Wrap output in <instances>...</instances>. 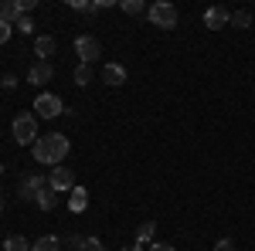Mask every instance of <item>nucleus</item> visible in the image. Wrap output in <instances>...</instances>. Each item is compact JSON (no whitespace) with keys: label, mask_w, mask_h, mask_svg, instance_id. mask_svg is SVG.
I'll use <instances>...</instances> for the list:
<instances>
[{"label":"nucleus","mask_w":255,"mask_h":251,"mask_svg":"<svg viewBox=\"0 0 255 251\" xmlns=\"http://www.w3.org/2000/svg\"><path fill=\"white\" fill-rule=\"evenodd\" d=\"M51 78H55L51 61H34L31 72H27V82H31V85H44V82H51Z\"/></svg>","instance_id":"8"},{"label":"nucleus","mask_w":255,"mask_h":251,"mask_svg":"<svg viewBox=\"0 0 255 251\" xmlns=\"http://www.w3.org/2000/svg\"><path fill=\"white\" fill-rule=\"evenodd\" d=\"M0 211H3V197H0Z\"/></svg>","instance_id":"31"},{"label":"nucleus","mask_w":255,"mask_h":251,"mask_svg":"<svg viewBox=\"0 0 255 251\" xmlns=\"http://www.w3.org/2000/svg\"><path fill=\"white\" fill-rule=\"evenodd\" d=\"M51 183H48V176H41V173H31L24 183H20V197L24 200H38V193L41 190H48Z\"/></svg>","instance_id":"7"},{"label":"nucleus","mask_w":255,"mask_h":251,"mask_svg":"<svg viewBox=\"0 0 255 251\" xmlns=\"http://www.w3.org/2000/svg\"><path fill=\"white\" fill-rule=\"evenodd\" d=\"M153 234H157V224L153 221H143L136 228V245H146V241H153Z\"/></svg>","instance_id":"15"},{"label":"nucleus","mask_w":255,"mask_h":251,"mask_svg":"<svg viewBox=\"0 0 255 251\" xmlns=\"http://www.w3.org/2000/svg\"><path fill=\"white\" fill-rule=\"evenodd\" d=\"M252 24V14L249 10H238V14H232V27H238V31H245Z\"/></svg>","instance_id":"18"},{"label":"nucleus","mask_w":255,"mask_h":251,"mask_svg":"<svg viewBox=\"0 0 255 251\" xmlns=\"http://www.w3.org/2000/svg\"><path fill=\"white\" fill-rule=\"evenodd\" d=\"M7 41H10V27H7V24H0V44H7Z\"/></svg>","instance_id":"28"},{"label":"nucleus","mask_w":255,"mask_h":251,"mask_svg":"<svg viewBox=\"0 0 255 251\" xmlns=\"http://www.w3.org/2000/svg\"><path fill=\"white\" fill-rule=\"evenodd\" d=\"M123 251H143V245H126Z\"/></svg>","instance_id":"30"},{"label":"nucleus","mask_w":255,"mask_h":251,"mask_svg":"<svg viewBox=\"0 0 255 251\" xmlns=\"http://www.w3.org/2000/svg\"><path fill=\"white\" fill-rule=\"evenodd\" d=\"M232 24V14L225 10V7H211L208 14H204V27H211V31H221V27H228Z\"/></svg>","instance_id":"9"},{"label":"nucleus","mask_w":255,"mask_h":251,"mask_svg":"<svg viewBox=\"0 0 255 251\" xmlns=\"http://www.w3.org/2000/svg\"><path fill=\"white\" fill-rule=\"evenodd\" d=\"M82 251H106V245H102L99 238H85V245H82Z\"/></svg>","instance_id":"22"},{"label":"nucleus","mask_w":255,"mask_h":251,"mask_svg":"<svg viewBox=\"0 0 255 251\" xmlns=\"http://www.w3.org/2000/svg\"><path fill=\"white\" fill-rule=\"evenodd\" d=\"M119 7H123V14H129V17H136V14H143V0H123Z\"/></svg>","instance_id":"20"},{"label":"nucleus","mask_w":255,"mask_h":251,"mask_svg":"<svg viewBox=\"0 0 255 251\" xmlns=\"http://www.w3.org/2000/svg\"><path fill=\"white\" fill-rule=\"evenodd\" d=\"M75 55L82 58V65H92V61L102 55V44H99L92 34H82V38L75 41Z\"/></svg>","instance_id":"5"},{"label":"nucleus","mask_w":255,"mask_h":251,"mask_svg":"<svg viewBox=\"0 0 255 251\" xmlns=\"http://www.w3.org/2000/svg\"><path fill=\"white\" fill-rule=\"evenodd\" d=\"M31 251H61V241L55 234H44V238H38V241L31 245Z\"/></svg>","instance_id":"14"},{"label":"nucleus","mask_w":255,"mask_h":251,"mask_svg":"<svg viewBox=\"0 0 255 251\" xmlns=\"http://www.w3.org/2000/svg\"><path fill=\"white\" fill-rule=\"evenodd\" d=\"M72 150V143H68V136L65 133H48V136H38V143L31 146V153H34V163H48L51 170L61 167V160L68 156Z\"/></svg>","instance_id":"1"},{"label":"nucleus","mask_w":255,"mask_h":251,"mask_svg":"<svg viewBox=\"0 0 255 251\" xmlns=\"http://www.w3.org/2000/svg\"><path fill=\"white\" fill-rule=\"evenodd\" d=\"M3 251H31V241L20 234H7L3 238Z\"/></svg>","instance_id":"13"},{"label":"nucleus","mask_w":255,"mask_h":251,"mask_svg":"<svg viewBox=\"0 0 255 251\" xmlns=\"http://www.w3.org/2000/svg\"><path fill=\"white\" fill-rule=\"evenodd\" d=\"M10 133H14V139H17L20 146H34V143H38V116H34V112H20V116H14Z\"/></svg>","instance_id":"2"},{"label":"nucleus","mask_w":255,"mask_h":251,"mask_svg":"<svg viewBox=\"0 0 255 251\" xmlns=\"http://www.w3.org/2000/svg\"><path fill=\"white\" fill-rule=\"evenodd\" d=\"M55 204H58V193L55 190H41L38 193V207L41 211H55Z\"/></svg>","instance_id":"17"},{"label":"nucleus","mask_w":255,"mask_h":251,"mask_svg":"<svg viewBox=\"0 0 255 251\" xmlns=\"http://www.w3.org/2000/svg\"><path fill=\"white\" fill-rule=\"evenodd\" d=\"M34 109H38V119H58L65 112V105H61L58 95H51V92H44V95L34 98Z\"/></svg>","instance_id":"4"},{"label":"nucleus","mask_w":255,"mask_h":251,"mask_svg":"<svg viewBox=\"0 0 255 251\" xmlns=\"http://www.w3.org/2000/svg\"><path fill=\"white\" fill-rule=\"evenodd\" d=\"M146 17H150L153 27L170 31V27H177V7H174V3H167V0H157V3L146 10Z\"/></svg>","instance_id":"3"},{"label":"nucleus","mask_w":255,"mask_h":251,"mask_svg":"<svg viewBox=\"0 0 255 251\" xmlns=\"http://www.w3.org/2000/svg\"><path fill=\"white\" fill-rule=\"evenodd\" d=\"M85 204H89V193L82 190V187H75V190H72V197H68V207L79 214V211H85Z\"/></svg>","instance_id":"16"},{"label":"nucleus","mask_w":255,"mask_h":251,"mask_svg":"<svg viewBox=\"0 0 255 251\" xmlns=\"http://www.w3.org/2000/svg\"><path fill=\"white\" fill-rule=\"evenodd\" d=\"M48 183H51V190H55V193L75 190V173H72L68 167H55V170H51V176H48Z\"/></svg>","instance_id":"6"},{"label":"nucleus","mask_w":255,"mask_h":251,"mask_svg":"<svg viewBox=\"0 0 255 251\" xmlns=\"http://www.w3.org/2000/svg\"><path fill=\"white\" fill-rule=\"evenodd\" d=\"M0 88H17V78H14L10 72H7V75L0 78Z\"/></svg>","instance_id":"26"},{"label":"nucleus","mask_w":255,"mask_h":251,"mask_svg":"<svg viewBox=\"0 0 255 251\" xmlns=\"http://www.w3.org/2000/svg\"><path fill=\"white\" fill-rule=\"evenodd\" d=\"M34 55H38V61H48L51 55H55V38H48V34H41V38L34 41Z\"/></svg>","instance_id":"12"},{"label":"nucleus","mask_w":255,"mask_h":251,"mask_svg":"<svg viewBox=\"0 0 255 251\" xmlns=\"http://www.w3.org/2000/svg\"><path fill=\"white\" fill-rule=\"evenodd\" d=\"M14 27H17V31H24V34H31V31H34V24H31V17H27V14H24V17H20Z\"/></svg>","instance_id":"23"},{"label":"nucleus","mask_w":255,"mask_h":251,"mask_svg":"<svg viewBox=\"0 0 255 251\" xmlns=\"http://www.w3.org/2000/svg\"><path fill=\"white\" fill-rule=\"evenodd\" d=\"M72 7H75V10H82V14H96L99 7H102V3H85V0H75Z\"/></svg>","instance_id":"21"},{"label":"nucleus","mask_w":255,"mask_h":251,"mask_svg":"<svg viewBox=\"0 0 255 251\" xmlns=\"http://www.w3.org/2000/svg\"><path fill=\"white\" fill-rule=\"evenodd\" d=\"M150 251H177V248H174V245H153Z\"/></svg>","instance_id":"29"},{"label":"nucleus","mask_w":255,"mask_h":251,"mask_svg":"<svg viewBox=\"0 0 255 251\" xmlns=\"http://www.w3.org/2000/svg\"><path fill=\"white\" fill-rule=\"evenodd\" d=\"M24 17L17 7V0H0V24H7V27H14L17 20Z\"/></svg>","instance_id":"10"},{"label":"nucleus","mask_w":255,"mask_h":251,"mask_svg":"<svg viewBox=\"0 0 255 251\" xmlns=\"http://www.w3.org/2000/svg\"><path fill=\"white\" fill-rule=\"evenodd\" d=\"M92 82V65H79L75 68V85H89Z\"/></svg>","instance_id":"19"},{"label":"nucleus","mask_w":255,"mask_h":251,"mask_svg":"<svg viewBox=\"0 0 255 251\" xmlns=\"http://www.w3.org/2000/svg\"><path fill=\"white\" fill-rule=\"evenodd\" d=\"M34 3H38V0H17L20 14H27V10H34Z\"/></svg>","instance_id":"27"},{"label":"nucleus","mask_w":255,"mask_h":251,"mask_svg":"<svg viewBox=\"0 0 255 251\" xmlns=\"http://www.w3.org/2000/svg\"><path fill=\"white\" fill-rule=\"evenodd\" d=\"M215 251H235V241H232V238H221L215 245Z\"/></svg>","instance_id":"25"},{"label":"nucleus","mask_w":255,"mask_h":251,"mask_svg":"<svg viewBox=\"0 0 255 251\" xmlns=\"http://www.w3.org/2000/svg\"><path fill=\"white\" fill-rule=\"evenodd\" d=\"M82 245H85V238H79V234L68 238V251H82Z\"/></svg>","instance_id":"24"},{"label":"nucleus","mask_w":255,"mask_h":251,"mask_svg":"<svg viewBox=\"0 0 255 251\" xmlns=\"http://www.w3.org/2000/svg\"><path fill=\"white\" fill-rule=\"evenodd\" d=\"M102 82H106V85H123V82H126V68L116 65V61H109V65L102 68Z\"/></svg>","instance_id":"11"}]
</instances>
